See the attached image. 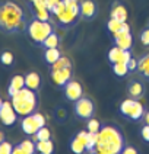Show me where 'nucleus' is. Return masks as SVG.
Masks as SVG:
<instances>
[{
	"instance_id": "dca6fc26",
	"label": "nucleus",
	"mask_w": 149,
	"mask_h": 154,
	"mask_svg": "<svg viewBox=\"0 0 149 154\" xmlns=\"http://www.w3.org/2000/svg\"><path fill=\"white\" fill-rule=\"evenodd\" d=\"M107 31L110 32L111 38L117 36V35L129 34V32H131L130 26H129L127 22H120V20H117V19H113V17H110L108 22H107Z\"/></svg>"
},
{
	"instance_id": "f03ea898",
	"label": "nucleus",
	"mask_w": 149,
	"mask_h": 154,
	"mask_svg": "<svg viewBox=\"0 0 149 154\" xmlns=\"http://www.w3.org/2000/svg\"><path fill=\"white\" fill-rule=\"evenodd\" d=\"M124 147H126V138L123 135L120 127L111 122L101 124V128L98 131L96 153L121 154Z\"/></svg>"
},
{
	"instance_id": "c9c22d12",
	"label": "nucleus",
	"mask_w": 149,
	"mask_h": 154,
	"mask_svg": "<svg viewBox=\"0 0 149 154\" xmlns=\"http://www.w3.org/2000/svg\"><path fill=\"white\" fill-rule=\"evenodd\" d=\"M123 153L124 154H138V150H136L134 147H131V146H126L124 148H123Z\"/></svg>"
},
{
	"instance_id": "a19ab883",
	"label": "nucleus",
	"mask_w": 149,
	"mask_h": 154,
	"mask_svg": "<svg viewBox=\"0 0 149 154\" xmlns=\"http://www.w3.org/2000/svg\"><path fill=\"white\" fill-rule=\"evenodd\" d=\"M28 3H32V2H37V0H26Z\"/></svg>"
},
{
	"instance_id": "6ab92c4d",
	"label": "nucleus",
	"mask_w": 149,
	"mask_h": 154,
	"mask_svg": "<svg viewBox=\"0 0 149 154\" xmlns=\"http://www.w3.org/2000/svg\"><path fill=\"white\" fill-rule=\"evenodd\" d=\"M24 87H25V76L15 74V76L10 79V82H9V87H8L9 99H10L12 96H15V94H16L21 89H24Z\"/></svg>"
},
{
	"instance_id": "f704fd0d",
	"label": "nucleus",
	"mask_w": 149,
	"mask_h": 154,
	"mask_svg": "<svg viewBox=\"0 0 149 154\" xmlns=\"http://www.w3.org/2000/svg\"><path fill=\"white\" fill-rule=\"evenodd\" d=\"M127 67H129V70H130V73L136 71V69H138V60H136L134 57H131L130 60L127 61Z\"/></svg>"
},
{
	"instance_id": "20e7f679",
	"label": "nucleus",
	"mask_w": 149,
	"mask_h": 154,
	"mask_svg": "<svg viewBox=\"0 0 149 154\" xmlns=\"http://www.w3.org/2000/svg\"><path fill=\"white\" fill-rule=\"evenodd\" d=\"M54 31L51 20L45 22V20H40L37 17H32L28 22V28H26V34L29 36V39L35 44V45H43L45 38Z\"/></svg>"
},
{
	"instance_id": "473e14b6",
	"label": "nucleus",
	"mask_w": 149,
	"mask_h": 154,
	"mask_svg": "<svg viewBox=\"0 0 149 154\" xmlns=\"http://www.w3.org/2000/svg\"><path fill=\"white\" fill-rule=\"evenodd\" d=\"M13 151V144L9 141H2L0 143V154H12Z\"/></svg>"
},
{
	"instance_id": "b1692460",
	"label": "nucleus",
	"mask_w": 149,
	"mask_h": 154,
	"mask_svg": "<svg viewBox=\"0 0 149 154\" xmlns=\"http://www.w3.org/2000/svg\"><path fill=\"white\" fill-rule=\"evenodd\" d=\"M37 151L41 154H53L54 153V143L51 140H44V141H37L35 143Z\"/></svg>"
},
{
	"instance_id": "f3484780",
	"label": "nucleus",
	"mask_w": 149,
	"mask_h": 154,
	"mask_svg": "<svg viewBox=\"0 0 149 154\" xmlns=\"http://www.w3.org/2000/svg\"><path fill=\"white\" fill-rule=\"evenodd\" d=\"M110 17L117 19V20H120V22H127L129 12H127V8L123 5L120 0L113 2V5H111V8H110Z\"/></svg>"
},
{
	"instance_id": "ddd939ff",
	"label": "nucleus",
	"mask_w": 149,
	"mask_h": 154,
	"mask_svg": "<svg viewBox=\"0 0 149 154\" xmlns=\"http://www.w3.org/2000/svg\"><path fill=\"white\" fill-rule=\"evenodd\" d=\"M86 140H88V129L86 131H79L75 134L69 143V148L75 154H83L86 153Z\"/></svg>"
},
{
	"instance_id": "2eb2a0df",
	"label": "nucleus",
	"mask_w": 149,
	"mask_h": 154,
	"mask_svg": "<svg viewBox=\"0 0 149 154\" xmlns=\"http://www.w3.org/2000/svg\"><path fill=\"white\" fill-rule=\"evenodd\" d=\"M131 57V51L130 50H121L118 47L114 45L113 48H110V51L107 54V58H108V63L110 64H114V63H127Z\"/></svg>"
},
{
	"instance_id": "393cba45",
	"label": "nucleus",
	"mask_w": 149,
	"mask_h": 154,
	"mask_svg": "<svg viewBox=\"0 0 149 154\" xmlns=\"http://www.w3.org/2000/svg\"><path fill=\"white\" fill-rule=\"evenodd\" d=\"M59 44H60V38L53 31L51 34L45 38V41L43 42L41 47H43V50H45V48H59Z\"/></svg>"
},
{
	"instance_id": "0eeeda50",
	"label": "nucleus",
	"mask_w": 149,
	"mask_h": 154,
	"mask_svg": "<svg viewBox=\"0 0 149 154\" xmlns=\"http://www.w3.org/2000/svg\"><path fill=\"white\" fill-rule=\"evenodd\" d=\"M43 127H45V116L37 111L34 113H31V115L22 116V119H21L22 131L26 135H31V137H34L37 134V131L40 128H43Z\"/></svg>"
},
{
	"instance_id": "39448f33",
	"label": "nucleus",
	"mask_w": 149,
	"mask_h": 154,
	"mask_svg": "<svg viewBox=\"0 0 149 154\" xmlns=\"http://www.w3.org/2000/svg\"><path fill=\"white\" fill-rule=\"evenodd\" d=\"M64 3L66 9L56 16V23L63 29H69L76 25V22L80 19V8L78 0H64Z\"/></svg>"
},
{
	"instance_id": "412c9836",
	"label": "nucleus",
	"mask_w": 149,
	"mask_h": 154,
	"mask_svg": "<svg viewBox=\"0 0 149 154\" xmlns=\"http://www.w3.org/2000/svg\"><path fill=\"white\" fill-rule=\"evenodd\" d=\"M40 86H41V76L37 73V71H29L25 74V87L38 92L40 90Z\"/></svg>"
},
{
	"instance_id": "5701e85b",
	"label": "nucleus",
	"mask_w": 149,
	"mask_h": 154,
	"mask_svg": "<svg viewBox=\"0 0 149 154\" xmlns=\"http://www.w3.org/2000/svg\"><path fill=\"white\" fill-rule=\"evenodd\" d=\"M43 57H44L45 64L50 67V66H53V64L61 57V52L59 48H45L43 52Z\"/></svg>"
},
{
	"instance_id": "6e6552de",
	"label": "nucleus",
	"mask_w": 149,
	"mask_h": 154,
	"mask_svg": "<svg viewBox=\"0 0 149 154\" xmlns=\"http://www.w3.org/2000/svg\"><path fill=\"white\" fill-rule=\"evenodd\" d=\"M73 112L80 121L91 119L95 113V105L91 97L82 96L76 102H73Z\"/></svg>"
},
{
	"instance_id": "1a4fd4ad",
	"label": "nucleus",
	"mask_w": 149,
	"mask_h": 154,
	"mask_svg": "<svg viewBox=\"0 0 149 154\" xmlns=\"http://www.w3.org/2000/svg\"><path fill=\"white\" fill-rule=\"evenodd\" d=\"M73 67H63V69H50V77L57 89H63L73 77Z\"/></svg>"
},
{
	"instance_id": "aec40b11",
	"label": "nucleus",
	"mask_w": 149,
	"mask_h": 154,
	"mask_svg": "<svg viewBox=\"0 0 149 154\" xmlns=\"http://www.w3.org/2000/svg\"><path fill=\"white\" fill-rule=\"evenodd\" d=\"M136 73H138L140 77H143L145 80L149 82V52L140 55L139 58H138V69H136Z\"/></svg>"
},
{
	"instance_id": "c85d7f7f",
	"label": "nucleus",
	"mask_w": 149,
	"mask_h": 154,
	"mask_svg": "<svg viewBox=\"0 0 149 154\" xmlns=\"http://www.w3.org/2000/svg\"><path fill=\"white\" fill-rule=\"evenodd\" d=\"M35 141H44V140H51V131L47 128V127H43L37 131L34 137H32Z\"/></svg>"
},
{
	"instance_id": "9b49d317",
	"label": "nucleus",
	"mask_w": 149,
	"mask_h": 154,
	"mask_svg": "<svg viewBox=\"0 0 149 154\" xmlns=\"http://www.w3.org/2000/svg\"><path fill=\"white\" fill-rule=\"evenodd\" d=\"M29 8H31V13H32V17H37L40 20H51V12L47 6V2L45 0H37V2H32L29 3Z\"/></svg>"
},
{
	"instance_id": "4be33fe9",
	"label": "nucleus",
	"mask_w": 149,
	"mask_h": 154,
	"mask_svg": "<svg viewBox=\"0 0 149 154\" xmlns=\"http://www.w3.org/2000/svg\"><path fill=\"white\" fill-rule=\"evenodd\" d=\"M113 42H114L115 47H118V48H121V50H130L131 45H133V36H131V32L114 36Z\"/></svg>"
},
{
	"instance_id": "cd10ccee",
	"label": "nucleus",
	"mask_w": 149,
	"mask_h": 154,
	"mask_svg": "<svg viewBox=\"0 0 149 154\" xmlns=\"http://www.w3.org/2000/svg\"><path fill=\"white\" fill-rule=\"evenodd\" d=\"M19 146L22 148L24 154H34L37 151V147H35V143L31 141V140H24L19 143Z\"/></svg>"
},
{
	"instance_id": "c756f323",
	"label": "nucleus",
	"mask_w": 149,
	"mask_h": 154,
	"mask_svg": "<svg viewBox=\"0 0 149 154\" xmlns=\"http://www.w3.org/2000/svg\"><path fill=\"white\" fill-rule=\"evenodd\" d=\"M63 67H73V66H72V61H70V58L64 57V55H61L60 58L56 61L53 66H50V69H63Z\"/></svg>"
},
{
	"instance_id": "a211bd4d",
	"label": "nucleus",
	"mask_w": 149,
	"mask_h": 154,
	"mask_svg": "<svg viewBox=\"0 0 149 154\" xmlns=\"http://www.w3.org/2000/svg\"><path fill=\"white\" fill-rule=\"evenodd\" d=\"M127 94L129 97H133V99H142L143 94H145V85L140 82V80H130L127 83Z\"/></svg>"
},
{
	"instance_id": "7ed1b4c3",
	"label": "nucleus",
	"mask_w": 149,
	"mask_h": 154,
	"mask_svg": "<svg viewBox=\"0 0 149 154\" xmlns=\"http://www.w3.org/2000/svg\"><path fill=\"white\" fill-rule=\"evenodd\" d=\"M12 105L15 108V111L18 112L19 116H26V115H31L38 109V96L37 92L24 87L18 92L15 96L10 97Z\"/></svg>"
},
{
	"instance_id": "4468645a",
	"label": "nucleus",
	"mask_w": 149,
	"mask_h": 154,
	"mask_svg": "<svg viewBox=\"0 0 149 154\" xmlns=\"http://www.w3.org/2000/svg\"><path fill=\"white\" fill-rule=\"evenodd\" d=\"M63 92H64V97L69 100V102H76L78 99H80L83 96V87L79 83L78 80H70L67 85L63 87Z\"/></svg>"
},
{
	"instance_id": "ea45409f",
	"label": "nucleus",
	"mask_w": 149,
	"mask_h": 154,
	"mask_svg": "<svg viewBox=\"0 0 149 154\" xmlns=\"http://www.w3.org/2000/svg\"><path fill=\"white\" fill-rule=\"evenodd\" d=\"M3 102H5V100H2V99H0V109H2V105H3Z\"/></svg>"
},
{
	"instance_id": "423d86ee",
	"label": "nucleus",
	"mask_w": 149,
	"mask_h": 154,
	"mask_svg": "<svg viewBox=\"0 0 149 154\" xmlns=\"http://www.w3.org/2000/svg\"><path fill=\"white\" fill-rule=\"evenodd\" d=\"M118 113L121 116H124L127 121L140 122L143 119V115H145V108L139 102V99L127 97V99L121 100L118 105Z\"/></svg>"
},
{
	"instance_id": "f8f14e48",
	"label": "nucleus",
	"mask_w": 149,
	"mask_h": 154,
	"mask_svg": "<svg viewBox=\"0 0 149 154\" xmlns=\"http://www.w3.org/2000/svg\"><path fill=\"white\" fill-rule=\"evenodd\" d=\"M80 8V19L91 22L98 16V5L95 0H80L79 2Z\"/></svg>"
},
{
	"instance_id": "e433bc0d",
	"label": "nucleus",
	"mask_w": 149,
	"mask_h": 154,
	"mask_svg": "<svg viewBox=\"0 0 149 154\" xmlns=\"http://www.w3.org/2000/svg\"><path fill=\"white\" fill-rule=\"evenodd\" d=\"M56 115H57V118H60V119H63V118H66V116H67L66 111H64V109H61V108H59V109H57Z\"/></svg>"
},
{
	"instance_id": "58836bf2",
	"label": "nucleus",
	"mask_w": 149,
	"mask_h": 154,
	"mask_svg": "<svg viewBox=\"0 0 149 154\" xmlns=\"http://www.w3.org/2000/svg\"><path fill=\"white\" fill-rule=\"evenodd\" d=\"M2 141H5V134L0 131V143H2Z\"/></svg>"
},
{
	"instance_id": "7c9ffc66",
	"label": "nucleus",
	"mask_w": 149,
	"mask_h": 154,
	"mask_svg": "<svg viewBox=\"0 0 149 154\" xmlns=\"http://www.w3.org/2000/svg\"><path fill=\"white\" fill-rule=\"evenodd\" d=\"M99 128H101V122L96 119V118L92 116L91 119L86 121V129L89 131V132H98Z\"/></svg>"
},
{
	"instance_id": "f257e3e1",
	"label": "nucleus",
	"mask_w": 149,
	"mask_h": 154,
	"mask_svg": "<svg viewBox=\"0 0 149 154\" xmlns=\"http://www.w3.org/2000/svg\"><path fill=\"white\" fill-rule=\"evenodd\" d=\"M28 19L24 8L15 0H6L0 3V32L19 34L26 32Z\"/></svg>"
},
{
	"instance_id": "72a5a7b5",
	"label": "nucleus",
	"mask_w": 149,
	"mask_h": 154,
	"mask_svg": "<svg viewBox=\"0 0 149 154\" xmlns=\"http://www.w3.org/2000/svg\"><path fill=\"white\" fill-rule=\"evenodd\" d=\"M140 138H142L143 143L149 144V125L148 124H145V125L140 128Z\"/></svg>"
},
{
	"instance_id": "9d476101",
	"label": "nucleus",
	"mask_w": 149,
	"mask_h": 154,
	"mask_svg": "<svg viewBox=\"0 0 149 154\" xmlns=\"http://www.w3.org/2000/svg\"><path fill=\"white\" fill-rule=\"evenodd\" d=\"M18 112L15 111L12 100H5L0 109V122L3 127H13L18 121Z\"/></svg>"
},
{
	"instance_id": "bb28decb",
	"label": "nucleus",
	"mask_w": 149,
	"mask_h": 154,
	"mask_svg": "<svg viewBox=\"0 0 149 154\" xmlns=\"http://www.w3.org/2000/svg\"><path fill=\"white\" fill-rule=\"evenodd\" d=\"M13 63H15V55L10 51H3L0 54V64L2 66L10 67V66H13Z\"/></svg>"
},
{
	"instance_id": "2f4dec72",
	"label": "nucleus",
	"mask_w": 149,
	"mask_h": 154,
	"mask_svg": "<svg viewBox=\"0 0 149 154\" xmlns=\"http://www.w3.org/2000/svg\"><path fill=\"white\" fill-rule=\"evenodd\" d=\"M139 41H140V44H142L143 47L149 48V26L143 28V29L140 31V34H139Z\"/></svg>"
},
{
	"instance_id": "4c0bfd02",
	"label": "nucleus",
	"mask_w": 149,
	"mask_h": 154,
	"mask_svg": "<svg viewBox=\"0 0 149 154\" xmlns=\"http://www.w3.org/2000/svg\"><path fill=\"white\" fill-rule=\"evenodd\" d=\"M143 121H145V124H148V125H149V111H145V115H143Z\"/></svg>"
},
{
	"instance_id": "a878e982",
	"label": "nucleus",
	"mask_w": 149,
	"mask_h": 154,
	"mask_svg": "<svg viewBox=\"0 0 149 154\" xmlns=\"http://www.w3.org/2000/svg\"><path fill=\"white\" fill-rule=\"evenodd\" d=\"M111 70L117 77H126L130 73L127 63H114V64H111Z\"/></svg>"
}]
</instances>
